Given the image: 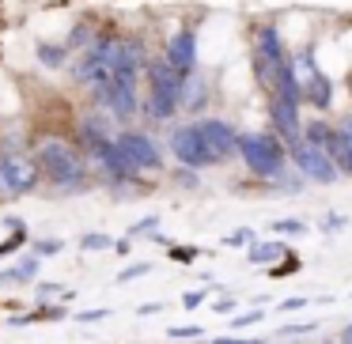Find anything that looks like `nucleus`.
Segmentation results:
<instances>
[{"label":"nucleus","instance_id":"1","mask_svg":"<svg viewBox=\"0 0 352 344\" xmlns=\"http://www.w3.org/2000/svg\"><path fill=\"white\" fill-rule=\"evenodd\" d=\"M148 84H152V95H148V114H152V117H170L178 110V102H182L186 76L170 61H152V65H148Z\"/></svg>","mask_w":352,"mask_h":344},{"label":"nucleus","instance_id":"2","mask_svg":"<svg viewBox=\"0 0 352 344\" xmlns=\"http://www.w3.org/2000/svg\"><path fill=\"white\" fill-rule=\"evenodd\" d=\"M239 155L258 178H273L284 170V144L269 133H239Z\"/></svg>","mask_w":352,"mask_h":344},{"label":"nucleus","instance_id":"3","mask_svg":"<svg viewBox=\"0 0 352 344\" xmlns=\"http://www.w3.org/2000/svg\"><path fill=\"white\" fill-rule=\"evenodd\" d=\"M38 163L50 174V182H57V185H76L84 178V159L69 144H61V140H46L38 148Z\"/></svg>","mask_w":352,"mask_h":344},{"label":"nucleus","instance_id":"4","mask_svg":"<svg viewBox=\"0 0 352 344\" xmlns=\"http://www.w3.org/2000/svg\"><path fill=\"white\" fill-rule=\"evenodd\" d=\"M170 152L178 155V163L190 170H201L208 167V163H216V155L208 152L205 137H201L197 125H182V129H175V137H170Z\"/></svg>","mask_w":352,"mask_h":344},{"label":"nucleus","instance_id":"5","mask_svg":"<svg viewBox=\"0 0 352 344\" xmlns=\"http://www.w3.org/2000/svg\"><path fill=\"white\" fill-rule=\"evenodd\" d=\"M288 152H292V163H296V167L303 170L307 178H314V182H333V178H337L333 159H329V155L322 152L318 144H311V140H303V137L292 140Z\"/></svg>","mask_w":352,"mask_h":344},{"label":"nucleus","instance_id":"6","mask_svg":"<svg viewBox=\"0 0 352 344\" xmlns=\"http://www.w3.org/2000/svg\"><path fill=\"white\" fill-rule=\"evenodd\" d=\"M197 129H201V137H205L208 152L216 155V163L235 159V155H239V133L231 129L228 122H220V117H208V122H197Z\"/></svg>","mask_w":352,"mask_h":344},{"label":"nucleus","instance_id":"7","mask_svg":"<svg viewBox=\"0 0 352 344\" xmlns=\"http://www.w3.org/2000/svg\"><path fill=\"white\" fill-rule=\"evenodd\" d=\"M38 182V167L27 155H4L0 159V185L8 193H27Z\"/></svg>","mask_w":352,"mask_h":344},{"label":"nucleus","instance_id":"8","mask_svg":"<svg viewBox=\"0 0 352 344\" xmlns=\"http://www.w3.org/2000/svg\"><path fill=\"white\" fill-rule=\"evenodd\" d=\"M114 144L122 148V155L133 163L137 170H155L160 167V148L152 144V140L144 137V133H122V137H114Z\"/></svg>","mask_w":352,"mask_h":344},{"label":"nucleus","instance_id":"9","mask_svg":"<svg viewBox=\"0 0 352 344\" xmlns=\"http://www.w3.org/2000/svg\"><path fill=\"white\" fill-rule=\"evenodd\" d=\"M91 155H95V163H99V167L107 170L110 178H118V182H125V178L137 174V167H133V163L125 159L122 148H118L114 140H102V144H95V148H91Z\"/></svg>","mask_w":352,"mask_h":344},{"label":"nucleus","instance_id":"10","mask_svg":"<svg viewBox=\"0 0 352 344\" xmlns=\"http://www.w3.org/2000/svg\"><path fill=\"white\" fill-rule=\"evenodd\" d=\"M269 117H273L276 133H280L284 140H299V129H303V122H299V106L288 99H280V95H273V106H269Z\"/></svg>","mask_w":352,"mask_h":344},{"label":"nucleus","instance_id":"11","mask_svg":"<svg viewBox=\"0 0 352 344\" xmlns=\"http://www.w3.org/2000/svg\"><path fill=\"white\" fill-rule=\"evenodd\" d=\"M167 61L175 65L182 76H190L193 65H197V38H193L190 31H178L175 38L167 42Z\"/></svg>","mask_w":352,"mask_h":344},{"label":"nucleus","instance_id":"12","mask_svg":"<svg viewBox=\"0 0 352 344\" xmlns=\"http://www.w3.org/2000/svg\"><path fill=\"white\" fill-rule=\"evenodd\" d=\"M284 250H288L284 242H261V246H250V261H254V265H269V261H276Z\"/></svg>","mask_w":352,"mask_h":344},{"label":"nucleus","instance_id":"13","mask_svg":"<svg viewBox=\"0 0 352 344\" xmlns=\"http://www.w3.org/2000/svg\"><path fill=\"white\" fill-rule=\"evenodd\" d=\"M34 273H38V257H27V261H19L16 268H12V280L16 284H27V280H34Z\"/></svg>","mask_w":352,"mask_h":344},{"label":"nucleus","instance_id":"14","mask_svg":"<svg viewBox=\"0 0 352 344\" xmlns=\"http://www.w3.org/2000/svg\"><path fill=\"white\" fill-rule=\"evenodd\" d=\"M80 246H84V250H107V246H114V242H110L107 235H84Z\"/></svg>","mask_w":352,"mask_h":344},{"label":"nucleus","instance_id":"15","mask_svg":"<svg viewBox=\"0 0 352 344\" xmlns=\"http://www.w3.org/2000/svg\"><path fill=\"white\" fill-rule=\"evenodd\" d=\"M167 336H178V341H186V336H201V325H175V329H167Z\"/></svg>","mask_w":352,"mask_h":344},{"label":"nucleus","instance_id":"16","mask_svg":"<svg viewBox=\"0 0 352 344\" xmlns=\"http://www.w3.org/2000/svg\"><path fill=\"white\" fill-rule=\"evenodd\" d=\"M276 231H280V235H303V223H296V220H280V223H276Z\"/></svg>","mask_w":352,"mask_h":344},{"label":"nucleus","instance_id":"17","mask_svg":"<svg viewBox=\"0 0 352 344\" xmlns=\"http://www.w3.org/2000/svg\"><path fill=\"white\" fill-rule=\"evenodd\" d=\"M182 303H186V310H197V306L205 303V291H186Z\"/></svg>","mask_w":352,"mask_h":344},{"label":"nucleus","instance_id":"18","mask_svg":"<svg viewBox=\"0 0 352 344\" xmlns=\"http://www.w3.org/2000/svg\"><path fill=\"white\" fill-rule=\"evenodd\" d=\"M34 250H38V257H50V253H57V250H61V242H54V238H50V242H38Z\"/></svg>","mask_w":352,"mask_h":344},{"label":"nucleus","instance_id":"19","mask_svg":"<svg viewBox=\"0 0 352 344\" xmlns=\"http://www.w3.org/2000/svg\"><path fill=\"white\" fill-rule=\"evenodd\" d=\"M140 273H148V265H133V268H125V273L118 276V280H122V284H125V280H137Z\"/></svg>","mask_w":352,"mask_h":344},{"label":"nucleus","instance_id":"20","mask_svg":"<svg viewBox=\"0 0 352 344\" xmlns=\"http://www.w3.org/2000/svg\"><path fill=\"white\" fill-rule=\"evenodd\" d=\"M250 321H261V310H250V314H239L235 325H250Z\"/></svg>","mask_w":352,"mask_h":344},{"label":"nucleus","instance_id":"21","mask_svg":"<svg viewBox=\"0 0 352 344\" xmlns=\"http://www.w3.org/2000/svg\"><path fill=\"white\" fill-rule=\"evenodd\" d=\"M178 182H182V185H197V174L186 167V170H178Z\"/></svg>","mask_w":352,"mask_h":344},{"label":"nucleus","instance_id":"22","mask_svg":"<svg viewBox=\"0 0 352 344\" xmlns=\"http://www.w3.org/2000/svg\"><path fill=\"white\" fill-rule=\"evenodd\" d=\"M170 257H175V261H193V257H197V250H170Z\"/></svg>","mask_w":352,"mask_h":344},{"label":"nucleus","instance_id":"23","mask_svg":"<svg viewBox=\"0 0 352 344\" xmlns=\"http://www.w3.org/2000/svg\"><path fill=\"white\" fill-rule=\"evenodd\" d=\"M299 306H307V299H284L280 310H299Z\"/></svg>","mask_w":352,"mask_h":344},{"label":"nucleus","instance_id":"24","mask_svg":"<svg viewBox=\"0 0 352 344\" xmlns=\"http://www.w3.org/2000/svg\"><path fill=\"white\" fill-rule=\"evenodd\" d=\"M292 268H299V261H296V257H288V265L273 268V276H284V273H292Z\"/></svg>","mask_w":352,"mask_h":344},{"label":"nucleus","instance_id":"25","mask_svg":"<svg viewBox=\"0 0 352 344\" xmlns=\"http://www.w3.org/2000/svg\"><path fill=\"white\" fill-rule=\"evenodd\" d=\"M99 318H107V310H87V314H80V321H99Z\"/></svg>","mask_w":352,"mask_h":344},{"label":"nucleus","instance_id":"26","mask_svg":"<svg viewBox=\"0 0 352 344\" xmlns=\"http://www.w3.org/2000/svg\"><path fill=\"white\" fill-rule=\"evenodd\" d=\"M212 344H258V341H239V336H220V341H212Z\"/></svg>","mask_w":352,"mask_h":344},{"label":"nucleus","instance_id":"27","mask_svg":"<svg viewBox=\"0 0 352 344\" xmlns=\"http://www.w3.org/2000/svg\"><path fill=\"white\" fill-rule=\"evenodd\" d=\"M246 238H250V231H235V235L228 238V246H235V242H246Z\"/></svg>","mask_w":352,"mask_h":344},{"label":"nucleus","instance_id":"28","mask_svg":"<svg viewBox=\"0 0 352 344\" xmlns=\"http://www.w3.org/2000/svg\"><path fill=\"white\" fill-rule=\"evenodd\" d=\"M341 133H344V140H349V167H352V129H349V125H344Z\"/></svg>","mask_w":352,"mask_h":344},{"label":"nucleus","instance_id":"29","mask_svg":"<svg viewBox=\"0 0 352 344\" xmlns=\"http://www.w3.org/2000/svg\"><path fill=\"white\" fill-rule=\"evenodd\" d=\"M341 344H352V325H349V329H344V333H341Z\"/></svg>","mask_w":352,"mask_h":344}]
</instances>
